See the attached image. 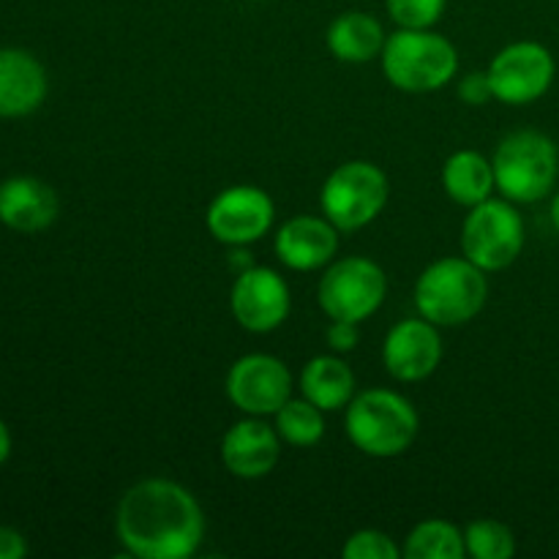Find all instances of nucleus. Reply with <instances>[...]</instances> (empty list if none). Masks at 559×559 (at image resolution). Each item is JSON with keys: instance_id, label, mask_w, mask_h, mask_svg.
<instances>
[{"instance_id": "obj_1", "label": "nucleus", "mask_w": 559, "mask_h": 559, "mask_svg": "<svg viewBox=\"0 0 559 559\" xmlns=\"http://www.w3.org/2000/svg\"><path fill=\"white\" fill-rule=\"evenodd\" d=\"M115 533L136 559H186L202 544L205 516L186 486L147 478L120 497Z\"/></svg>"}, {"instance_id": "obj_2", "label": "nucleus", "mask_w": 559, "mask_h": 559, "mask_svg": "<svg viewBox=\"0 0 559 559\" xmlns=\"http://www.w3.org/2000/svg\"><path fill=\"white\" fill-rule=\"evenodd\" d=\"M349 442L371 459L402 456L413 448L420 420L413 402L388 388H371L347 404Z\"/></svg>"}, {"instance_id": "obj_3", "label": "nucleus", "mask_w": 559, "mask_h": 559, "mask_svg": "<svg viewBox=\"0 0 559 559\" xmlns=\"http://www.w3.org/2000/svg\"><path fill=\"white\" fill-rule=\"evenodd\" d=\"M489 298L486 271L467 257H442L431 262L415 284V309L437 328L464 325L484 311Z\"/></svg>"}, {"instance_id": "obj_4", "label": "nucleus", "mask_w": 559, "mask_h": 559, "mask_svg": "<svg viewBox=\"0 0 559 559\" xmlns=\"http://www.w3.org/2000/svg\"><path fill=\"white\" fill-rule=\"evenodd\" d=\"M382 74L407 93H431L445 87L459 71V52L431 27H399L382 47Z\"/></svg>"}, {"instance_id": "obj_5", "label": "nucleus", "mask_w": 559, "mask_h": 559, "mask_svg": "<svg viewBox=\"0 0 559 559\" xmlns=\"http://www.w3.org/2000/svg\"><path fill=\"white\" fill-rule=\"evenodd\" d=\"M497 189L506 200L533 205L549 197L557 186L559 151L555 140L540 131H513L497 145L495 158Z\"/></svg>"}, {"instance_id": "obj_6", "label": "nucleus", "mask_w": 559, "mask_h": 559, "mask_svg": "<svg viewBox=\"0 0 559 559\" xmlns=\"http://www.w3.org/2000/svg\"><path fill=\"white\" fill-rule=\"evenodd\" d=\"M388 175L371 162H347L322 183L320 205L338 233H358L374 222L388 205Z\"/></svg>"}, {"instance_id": "obj_7", "label": "nucleus", "mask_w": 559, "mask_h": 559, "mask_svg": "<svg viewBox=\"0 0 559 559\" xmlns=\"http://www.w3.org/2000/svg\"><path fill=\"white\" fill-rule=\"evenodd\" d=\"M524 249V222L511 200H486L469 207L462 227V251L486 273L511 267Z\"/></svg>"}, {"instance_id": "obj_8", "label": "nucleus", "mask_w": 559, "mask_h": 559, "mask_svg": "<svg viewBox=\"0 0 559 559\" xmlns=\"http://www.w3.org/2000/svg\"><path fill=\"white\" fill-rule=\"evenodd\" d=\"M388 295V276L369 257H344L322 276L317 300L331 320L364 322Z\"/></svg>"}, {"instance_id": "obj_9", "label": "nucleus", "mask_w": 559, "mask_h": 559, "mask_svg": "<svg viewBox=\"0 0 559 559\" xmlns=\"http://www.w3.org/2000/svg\"><path fill=\"white\" fill-rule=\"evenodd\" d=\"M495 98L511 107L538 102L555 82V55L538 41H516L495 55L486 69Z\"/></svg>"}, {"instance_id": "obj_10", "label": "nucleus", "mask_w": 559, "mask_h": 559, "mask_svg": "<svg viewBox=\"0 0 559 559\" xmlns=\"http://www.w3.org/2000/svg\"><path fill=\"white\" fill-rule=\"evenodd\" d=\"M227 399L246 415H276L293 399V374L276 355L251 353L235 360L224 382Z\"/></svg>"}, {"instance_id": "obj_11", "label": "nucleus", "mask_w": 559, "mask_h": 559, "mask_svg": "<svg viewBox=\"0 0 559 559\" xmlns=\"http://www.w3.org/2000/svg\"><path fill=\"white\" fill-rule=\"evenodd\" d=\"M276 222V205L260 186H229L207 205V233L227 246H249L265 238Z\"/></svg>"}, {"instance_id": "obj_12", "label": "nucleus", "mask_w": 559, "mask_h": 559, "mask_svg": "<svg viewBox=\"0 0 559 559\" xmlns=\"http://www.w3.org/2000/svg\"><path fill=\"white\" fill-rule=\"evenodd\" d=\"M289 287L273 267L254 265L238 273L229 293V309L240 328L251 333H271L287 320Z\"/></svg>"}, {"instance_id": "obj_13", "label": "nucleus", "mask_w": 559, "mask_h": 559, "mask_svg": "<svg viewBox=\"0 0 559 559\" xmlns=\"http://www.w3.org/2000/svg\"><path fill=\"white\" fill-rule=\"evenodd\" d=\"M442 360V338L429 320H402L388 331L382 344L385 371L399 382H420L437 371Z\"/></svg>"}, {"instance_id": "obj_14", "label": "nucleus", "mask_w": 559, "mask_h": 559, "mask_svg": "<svg viewBox=\"0 0 559 559\" xmlns=\"http://www.w3.org/2000/svg\"><path fill=\"white\" fill-rule=\"evenodd\" d=\"M278 459H282V437L276 426L262 424L254 415L229 426L222 440V462L235 478H265L276 469Z\"/></svg>"}, {"instance_id": "obj_15", "label": "nucleus", "mask_w": 559, "mask_h": 559, "mask_svg": "<svg viewBox=\"0 0 559 559\" xmlns=\"http://www.w3.org/2000/svg\"><path fill=\"white\" fill-rule=\"evenodd\" d=\"M273 249L293 271H320L336 254L338 229L325 216H295L278 227Z\"/></svg>"}, {"instance_id": "obj_16", "label": "nucleus", "mask_w": 559, "mask_h": 559, "mask_svg": "<svg viewBox=\"0 0 559 559\" xmlns=\"http://www.w3.org/2000/svg\"><path fill=\"white\" fill-rule=\"evenodd\" d=\"M60 213L55 189L31 175H16L0 183V222L22 235H36L52 227Z\"/></svg>"}, {"instance_id": "obj_17", "label": "nucleus", "mask_w": 559, "mask_h": 559, "mask_svg": "<svg viewBox=\"0 0 559 559\" xmlns=\"http://www.w3.org/2000/svg\"><path fill=\"white\" fill-rule=\"evenodd\" d=\"M41 60L20 47H0V118H25L47 98Z\"/></svg>"}, {"instance_id": "obj_18", "label": "nucleus", "mask_w": 559, "mask_h": 559, "mask_svg": "<svg viewBox=\"0 0 559 559\" xmlns=\"http://www.w3.org/2000/svg\"><path fill=\"white\" fill-rule=\"evenodd\" d=\"M325 41L333 58L344 63H369L371 58L382 55L388 36L377 16L366 11H347L331 22Z\"/></svg>"}, {"instance_id": "obj_19", "label": "nucleus", "mask_w": 559, "mask_h": 559, "mask_svg": "<svg viewBox=\"0 0 559 559\" xmlns=\"http://www.w3.org/2000/svg\"><path fill=\"white\" fill-rule=\"evenodd\" d=\"M300 391L322 413H336L355 399V374L342 358L317 355L300 371Z\"/></svg>"}, {"instance_id": "obj_20", "label": "nucleus", "mask_w": 559, "mask_h": 559, "mask_svg": "<svg viewBox=\"0 0 559 559\" xmlns=\"http://www.w3.org/2000/svg\"><path fill=\"white\" fill-rule=\"evenodd\" d=\"M442 189L459 205H480L497 189L495 164L478 151H456L442 167Z\"/></svg>"}, {"instance_id": "obj_21", "label": "nucleus", "mask_w": 559, "mask_h": 559, "mask_svg": "<svg viewBox=\"0 0 559 559\" xmlns=\"http://www.w3.org/2000/svg\"><path fill=\"white\" fill-rule=\"evenodd\" d=\"M464 555H467L464 533L445 519L420 522L402 546L404 559H462Z\"/></svg>"}, {"instance_id": "obj_22", "label": "nucleus", "mask_w": 559, "mask_h": 559, "mask_svg": "<svg viewBox=\"0 0 559 559\" xmlns=\"http://www.w3.org/2000/svg\"><path fill=\"white\" fill-rule=\"evenodd\" d=\"M276 431L295 448H314L325 437V413L309 399H289L276 413Z\"/></svg>"}, {"instance_id": "obj_23", "label": "nucleus", "mask_w": 559, "mask_h": 559, "mask_svg": "<svg viewBox=\"0 0 559 559\" xmlns=\"http://www.w3.org/2000/svg\"><path fill=\"white\" fill-rule=\"evenodd\" d=\"M464 546L475 559H511L516 555V535L495 519H478L464 530Z\"/></svg>"}, {"instance_id": "obj_24", "label": "nucleus", "mask_w": 559, "mask_h": 559, "mask_svg": "<svg viewBox=\"0 0 559 559\" xmlns=\"http://www.w3.org/2000/svg\"><path fill=\"white\" fill-rule=\"evenodd\" d=\"M388 14L399 27H435L440 16L445 14L448 0H385Z\"/></svg>"}, {"instance_id": "obj_25", "label": "nucleus", "mask_w": 559, "mask_h": 559, "mask_svg": "<svg viewBox=\"0 0 559 559\" xmlns=\"http://www.w3.org/2000/svg\"><path fill=\"white\" fill-rule=\"evenodd\" d=\"M344 559H402V549L382 530H358L342 549Z\"/></svg>"}, {"instance_id": "obj_26", "label": "nucleus", "mask_w": 559, "mask_h": 559, "mask_svg": "<svg viewBox=\"0 0 559 559\" xmlns=\"http://www.w3.org/2000/svg\"><path fill=\"white\" fill-rule=\"evenodd\" d=\"M459 96H462L464 104H473V107L491 102V98H495V91H491L489 74H486V71H478V74L464 76L462 85H459Z\"/></svg>"}, {"instance_id": "obj_27", "label": "nucleus", "mask_w": 559, "mask_h": 559, "mask_svg": "<svg viewBox=\"0 0 559 559\" xmlns=\"http://www.w3.org/2000/svg\"><path fill=\"white\" fill-rule=\"evenodd\" d=\"M360 322H347V320H333L331 328H328V344L336 353H349V349L358 347L360 333H358Z\"/></svg>"}, {"instance_id": "obj_28", "label": "nucleus", "mask_w": 559, "mask_h": 559, "mask_svg": "<svg viewBox=\"0 0 559 559\" xmlns=\"http://www.w3.org/2000/svg\"><path fill=\"white\" fill-rule=\"evenodd\" d=\"M27 555L25 535L14 527L0 524V559H22Z\"/></svg>"}, {"instance_id": "obj_29", "label": "nucleus", "mask_w": 559, "mask_h": 559, "mask_svg": "<svg viewBox=\"0 0 559 559\" xmlns=\"http://www.w3.org/2000/svg\"><path fill=\"white\" fill-rule=\"evenodd\" d=\"M11 456V431L9 426H5V420L0 418V464L9 462Z\"/></svg>"}, {"instance_id": "obj_30", "label": "nucleus", "mask_w": 559, "mask_h": 559, "mask_svg": "<svg viewBox=\"0 0 559 559\" xmlns=\"http://www.w3.org/2000/svg\"><path fill=\"white\" fill-rule=\"evenodd\" d=\"M551 224H555V229L559 233V191L555 194V200H551Z\"/></svg>"}]
</instances>
